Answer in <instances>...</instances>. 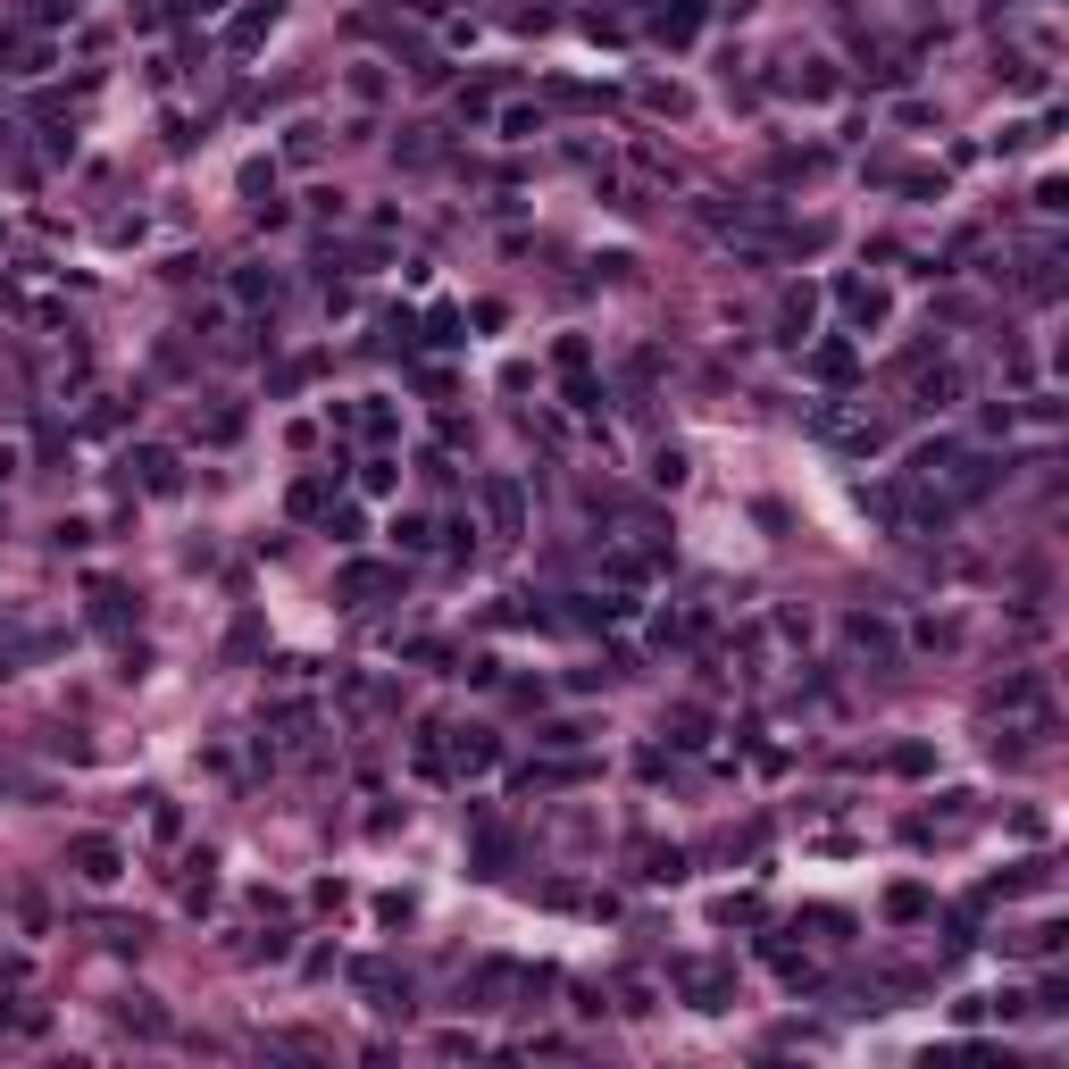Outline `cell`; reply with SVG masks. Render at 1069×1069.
<instances>
[{"label": "cell", "instance_id": "6da1fadb", "mask_svg": "<svg viewBox=\"0 0 1069 1069\" xmlns=\"http://www.w3.org/2000/svg\"><path fill=\"white\" fill-rule=\"evenodd\" d=\"M76 869L92 877V886H109V877H117V869H126V852H117L109 836H84V844H76Z\"/></svg>", "mask_w": 1069, "mask_h": 1069}, {"label": "cell", "instance_id": "277c9868", "mask_svg": "<svg viewBox=\"0 0 1069 1069\" xmlns=\"http://www.w3.org/2000/svg\"><path fill=\"white\" fill-rule=\"evenodd\" d=\"M811 368H819V376H852V351H844V343H819Z\"/></svg>", "mask_w": 1069, "mask_h": 1069}, {"label": "cell", "instance_id": "7a4b0ae2", "mask_svg": "<svg viewBox=\"0 0 1069 1069\" xmlns=\"http://www.w3.org/2000/svg\"><path fill=\"white\" fill-rule=\"evenodd\" d=\"M844 301H852V318H861V326H886V310H894L886 284H844Z\"/></svg>", "mask_w": 1069, "mask_h": 1069}, {"label": "cell", "instance_id": "5b68a950", "mask_svg": "<svg viewBox=\"0 0 1069 1069\" xmlns=\"http://www.w3.org/2000/svg\"><path fill=\"white\" fill-rule=\"evenodd\" d=\"M393 543L401 552H426V518H393Z\"/></svg>", "mask_w": 1069, "mask_h": 1069}, {"label": "cell", "instance_id": "3957f363", "mask_svg": "<svg viewBox=\"0 0 1069 1069\" xmlns=\"http://www.w3.org/2000/svg\"><path fill=\"white\" fill-rule=\"evenodd\" d=\"M811 310H819L811 293H794V301H786V318H777V326H786V343H802V335H811Z\"/></svg>", "mask_w": 1069, "mask_h": 1069}]
</instances>
